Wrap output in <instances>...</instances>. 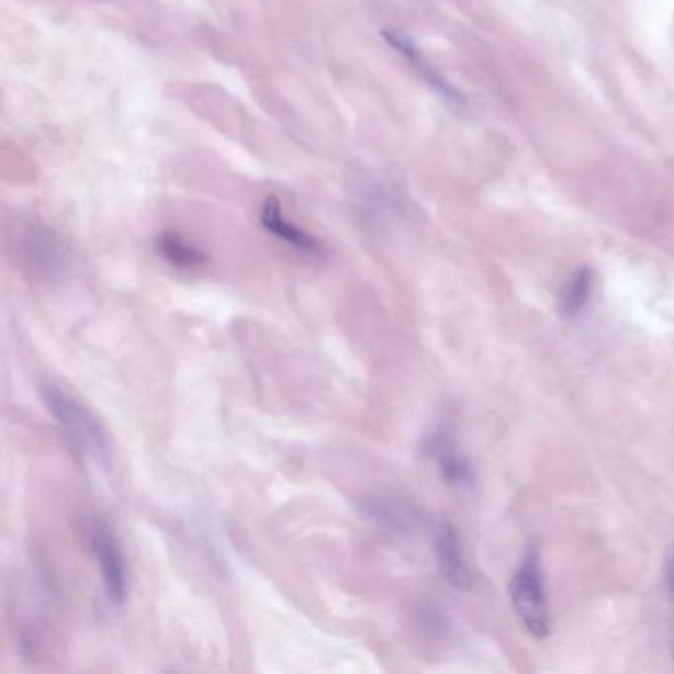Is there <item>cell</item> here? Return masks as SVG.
<instances>
[{
    "instance_id": "obj_1",
    "label": "cell",
    "mask_w": 674,
    "mask_h": 674,
    "mask_svg": "<svg viewBox=\"0 0 674 674\" xmlns=\"http://www.w3.org/2000/svg\"><path fill=\"white\" fill-rule=\"evenodd\" d=\"M41 397L42 404L58 422V426L70 436L81 453L101 471H110L113 465L110 436L88 406H83L76 397L56 386L42 387Z\"/></svg>"
},
{
    "instance_id": "obj_2",
    "label": "cell",
    "mask_w": 674,
    "mask_h": 674,
    "mask_svg": "<svg viewBox=\"0 0 674 674\" xmlns=\"http://www.w3.org/2000/svg\"><path fill=\"white\" fill-rule=\"evenodd\" d=\"M16 263L32 279L50 283L60 278L68 263L60 238L36 222H19L9 236Z\"/></svg>"
},
{
    "instance_id": "obj_3",
    "label": "cell",
    "mask_w": 674,
    "mask_h": 674,
    "mask_svg": "<svg viewBox=\"0 0 674 674\" xmlns=\"http://www.w3.org/2000/svg\"><path fill=\"white\" fill-rule=\"evenodd\" d=\"M510 602L526 633L532 634L535 639H546L550 634L552 615L546 594L544 572L536 550L525 555L513 575Z\"/></svg>"
},
{
    "instance_id": "obj_4",
    "label": "cell",
    "mask_w": 674,
    "mask_h": 674,
    "mask_svg": "<svg viewBox=\"0 0 674 674\" xmlns=\"http://www.w3.org/2000/svg\"><path fill=\"white\" fill-rule=\"evenodd\" d=\"M86 536L91 554L98 560L105 595L110 604L121 607L130 595V568L121 550L120 540L110 526L103 525L101 520H91L86 528Z\"/></svg>"
},
{
    "instance_id": "obj_5",
    "label": "cell",
    "mask_w": 674,
    "mask_h": 674,
    "mask_svg": "<svg viewBox=\"0 0 674 674\" xmlns=\"http://www.w3.org/2000/svg\"><path fill=\"white\" fill-rule=\"evenodd\" d=\"M384 38H386L387 44H390L397 54H402V56L412 64V68L424 78L427 86H429L431 90L437 91L443 100L451 101V103H459V101H461L456 88H453V86L429 64V61H426L424 54L417 48L416 42L412 41L406 32L386 31L384 32Z\"/></svg>"
},
{
    "instance_id": "obj_6",
    "label": "cell",
    "mask_w": 674,
    "mask_h": 674,
    "mask_svg": "<svg viewBox=\"0 0 674 674\" xmlns=\"http://www.w3.org/2000/svg\"><path fill=\"white\" fill-rule=\"evenodd\" d=\"M434 546H436L437 564L447 584L453 585L457 589H467L471 585V574L456 528L447 523L437 526Z\"/></svg>"
},
{
    "instance_id": "obj_7",
    "label": "cell",
    "mask_w": 674,
    "mask_h": 674,
    "mask_svg": "<svg viewBox=\"0 0 674 674\" xmlns=\"http://www.w3.org/2000/svg\"><path fill=\"white\" fill-rule=\"evenodd\" d=\"M362 516L382 530L390 532H407L416 525L414 508L400 501L396 496L377 495L367 496L360 506Z\"/></svg>"
},
{
    "instance_id": "obj_8",
    "label": "cell",
    "mask_w": 674,
    "mask_h": 674,
    "mask_svg": "<svg viewBox=\"0 0 674 674\" xmlns=\"http://www.w3.org/2000/svg\"><path fill=\"white\" fill-rule=\"evenodd\" d=\"M429 453L436 459L439 473L443 475L449 485L471 486L475 483L473 467L469 465L465 457L457 451L456 443L447 434H437L429 439Z\"/></svg>"
},
{
    "instance_id": "obj_9",
    "label": "cell",
    "mask_w": 674,
    "mask_h": 674,
    "mask_svg": "<svg viewBox=\"0 0 674 674\" xmlns=\"http://www.w3.org/2000/svg\"><path fill=\"white\" fill-rule=\"evenodd\" d=\"M261 226L268 229L269 234H273L276 238L285 241L291 248L299 249L303 254H317L318 241L307 234L305 229L297 228L293 222H289L283 212L281 204L276 196H269L261 209Z\"/></svg>"
},
{
    "instance_id": "obj_10",
    "label": "cell",
    "mask_w": 674,
    "mask_h": 674,
    "mask_svg": "<svg viewBox=\"0 0 674 674\" xmlns=\"http://www.w3.org/2000/svg\"><path fill=\"white\" fill-rule=\"evenodd\" d=\"M157 249H159L160 256L175 268H200L206 261V256L199 248H194L192 244H189L187 239L179 234H175V232L160 234L157 238Z\"/></svg>"
},
{
    "instance_id": "obj_11",
    "label": "cell",
    "mask_w": 674,
    "mask_h": 674,
    "mask_svg": "<svg viewBox=\"0 0 674 674\" xmlns=\"http://www.w3.org/2000/svg\"><path fill=\"white\" fill-rule=\"evenodd\" d=\"M592 288H594V278L589 269H577L560 293V313L564 317H575L589 301Z\"/></svg>"
},
{
    "instance_id": "obj_12",
    "label": "cell",
    "mask_w": 674,
    "mask_h": 674,
    "mask_svg": "<svg viewBox=\"0 0 674 674\" xmlns=\"http://www.w3.org/2000/svg\"><path fill=\"white\" fill-rule=\"evenodd\" d=\"M664 574H666V585H669V594L674 599V546L673 550H671V555H669V560H666V570H664Z\"/></svg>"
},
{
    "instance_id": "obj_13",
    "label": "cell",
    "mask_w": 674,
    "mask_h": 674,
    "mask_svg": "<svg viewBox=\"0 0 674 674\" xmlns=\"http://www.w3.org/2000/svg\"><path fill=\"white\" fill-rule=\"evenodd\" d=\"M671 653H673V659H674V627H673V631H671Z\"/></svg>"
}]
</instances>
